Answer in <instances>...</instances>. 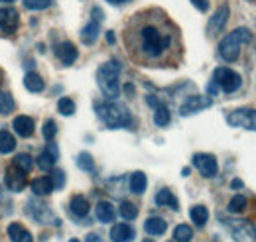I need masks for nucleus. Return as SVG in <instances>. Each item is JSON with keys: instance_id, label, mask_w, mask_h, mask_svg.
Wrapping results in <instances>:
<instances>
[{"instance_id": "e433bc0d", "label": "nucleus", "mask_w": 256, "mask_h": 242, "mask_svg": "<svg viewBox=\"0 0 256 242\" xmlns=\"http://www.w3.org/2000/svg\"><path fill=\"white\" fill-rule=\"evenodd\" d=\"M42 132H44V138H46L48 142H52V140L56 138V134H58V124H56V120H46V122H44Z\"/></svg>"}, {"instance_id": "a18cd8bd", "label": "nucleus", "mask_w": 256, "mask_h": 242, "mask_svg": "<svg viewBox=\"0 0 256 242\" xmlns=\"http://www.w3.org/2000/svg\"><path fill=\"white\" fill-rule=\"evenodd\" d=\"M106 2H110V4H124V2H130V0H106Z\"/></svg>"}, {"instance_id": "4be33fe9", "label": "nucleus", "mask_w": 256, "mask_h": 242, "mask_svg": "<svg viewBox=\"0 0 256 242\" xmlns=\"http://www.w3.org/2000/svg\"><path fill=\"white\" fill-rule=\"evenodd\" d=\"M95 214L100 222H112L114 216H116V211L108 201H100V203H96Z\"/></svg>"}, {"instance_id": "2f4dec72", "label": "nucleus", "mask_w": 256, "mask_h": 242, "mask_svg": "<svg viewBox=\"0 0 256 242\" xmlns=\"http://www.w3.org/2000/svg\"><path fill=\"white\" fill-rule=\"evenodd\" d=\"M77 166H79L83 172H93V170H95V160H93V156H91L89 152H81V154L77 156Z\"/></svg>"}, {"instance_id": "9d476101", "label": "nucleus", "mask_w": 256, "mask_h": 242, "mask_svg": "<svg viewBox=\"0 0 256 242\" xmlns=\"http://www.w3.org/2000/svg\"><path fill=\"white\" fill-rule=\"evenodd\" d=\"M228 16H230V8L223 4V6H219L217 8V12L211 16V20H209V24H207V36L209 38H215V36H219L223 28L226 26V22H228Z\"/></svg>"}, {"instance_id": "79ce46f5", "label": "nucleus", "mask_w": 256, "mask_h": 242, "mask_svg": "<svg viewBox=\"0 0 256 242\" xmlns=\"http://www.w3.org/2000/svg\"><path fill=\"white\" fill-rule=\"evenodd\" d=\"M85 242H102V238H100L98 234H89V236H87V240H85Z\"/></svg>"}, {"instance_id": "49530a36", "label": "nucleus", "mask_w": 256, "mask_h": 242, "mask_svg": "<svg viewBox=\"0 0 256 242\" xmlns=\"http://www.w3.org/2000/svg\"><path fill=\"white\" fill-rule=\"evenodd\" d=\"M0 2H6L8 4V2H14V0H0Z\"/></svg>"}, {"instance_id": "f257e3e1", "label": "nucleus", "mask_w": 256, "mask_h": 242, "mask_svg": "<svg viewBox=\"0 0 256 242\" xmlns=\"http://www.w3.org/2000/svg\"><path fill=\"white\" fill-rule=\"evenodd\" d=\"M132 34L130 40L134 38V48L132 56H138V60L148 61V63H160L170 50L174 48V34L170 20H132Z\"/></svg>"}, {"instance_id": "c03bdc74", "label": "nucleus", "mask_w": 256, "mask_h": 242, "mask_svg": "<svg viewBox=\"0 0 256 242\" xmlns=\"http://www.w3.org/2000/svg\"><path fill=\"white\" fill-rule=\"evenodd\" d=\"M242 185H244V183L240 182V180H234V182L230 183V187H232V189H240V187H242Z\"/></svg>"}, {"instance_id": "a19ab883", "label": "nucleus", "mask_w": 256, "mask_h": 242, "mask_svg": "<svg viewBox=\"0 0 256 242\" xmlns=\"http://www.w3.org/2000/svg\"><path fill=\"white\" fill-rule=\"evenodd\" d=\"M207 92H209V94H217V92H219V85H217L213 79H211V83H209V87H207Z\"/></svg>"}, {"instance_id": "72a5a7b5", "label": "nucleus", "mask_w": 256, "mask_h": 242, "mask_svg": "<svg viewBox=\"0 0 256 242\" xmlns=\"http://www.w3.org/2000/svg\"><path fill=\"white\" fill-rule=\"evenodd\" d=\"M246 205H248V201H246V197L244 195H234L232 199H230V203H228V212H242L246 209Z\"/></svg>"}, {"instance_id": "f3484780", "label": "nucleus", "mask_w": 256, "mask_h": 242, "mask_svg": "<svg viewBox=\"0 0 256 242\" xmlns=\"http://www.w3.org/2000/svg\"><path fill=\"white\" fill-rule=\"evenodd\" d=\"M8 236L12 242H34V236L30 230H26L20 222H12L8 224Z\"/></svg>"}, {"instance_id": "6ab92c4d", "label": "nucleus", "mask_w": 256, "mask_h": 242, "mask_svg": "<svg viewBox=\"0 0 256 242\" xmlns=\"http://www.w3.org/2000/svg\"><path fill=\"white\" fill-rule=\"evenodd\" d=\"M156 205H158V207H170V209H174V211L180 209V203H178L176 195H174L172 189H168V187H164V189L158 191V195H156Z\"/></svg>"}, {"instance_id": "423d86ee", "label": "nucleus", "mask_w": 256, "mask_h": 242, "mask_svg": "<svg viewBox=\"0 0 256 242\" xmlns=\"http://www.w3.org/2000/svg\"><path fill=\"white\" fill-rule=\"evenodd\" d=\"M228 126H242L246 130H256V110L254 108H236L226 114Z\"/></svg>"}, {"instance_id": "20e7f679", "label": "nucleus", "mask_w": 256, "mask_h": 242, "mask_svg": "<svg viewBox=\"0 0 256 242\" xmlns=\"http://www.w3.org/2000/svg\"><path fill=\"white\" fill-rule=\"evenodd\" d=\"M252 40V32L248 28H236L232 30L228 36H224L219 44V56L224 61H236L238 60V54H240V48L244 44H250Z\"/></svg>"}, {"instance_id": "39448f33", "label": "nucleus", "mask_w": 256, "mask_h": 242, "mask_svg": "<svg viewBox=\"0 0 256 242\" xmlns=\"http://www.w3.org/2000/svg\"><path fill=\"white\" fill-rule=\"evenodd\" d=\"M213 81L219 85V89H223L226 94L230 92H236L242 85V79L238 73H234L232 69H226V67H217L215 73H213Z\"/></svg>"}, {"instance_id": "f03ea898", "label": "nucleus", "mask_w": 256, "mask_h": 242, "mask_svg": "<svg viewBox=\"0 0 256 242\" xmlns=\"http://www.w3.org/2000/svg\"><path fill=\"white\" fill-rule=\"evenodd\" d=\"M95 110L96 116L100 118V122L106 128H128L132 124L130 110L120 102H112V100L98 102V104H95Z\"/></svg>"}, {"instance_id": "b1692460", "label": "nucleus", "mask_w": 256, "mask_h": 242, "mask_svg": "<svg viewBox=\"0 0 256 242\" xmlns=\"http://www.w3.org/2000/svg\"><path fill=\"white\" fill-rule=\"evenodd\" d=\"M28 209H30V214H32L36 220H40V222L54 220V214H52V211H50L48 205H38L36 201H32V203L28 205Z\"/></svg>"}, {"instance_id": "1a4fd4ad", "label": "nucleus", "mask_w": 256, "mask_h": 242, "mask_svg": "<svg viewBox=\"0 0 256 242\" xmlns=\"http://www.w3.org/2000/svg\"><path fill=\"white\" fill-rule=\"evenodd\" d=\"M228 226L234 242H256V228L248 220H234L228 222Z\"/></svg>"}, {"instance_id": "c9c22d12", "label": "nucleus", "mask_w": 256, "mask_h": 242, "mask_svg": "<svg viewBox=\"0 0 256 242\" xmlns=\"http://www.w3.org/2000/svg\"><path fill=\"white\" fill-rule=\"evenodd\" d=\"M58 110L64 114V116H71L75 112V102L69 98V96H62L60 102H58Z\"/></svg>"}, {"instance_id": "dca6fc26", "label": "nucleus", "mask_w": 256, "mask_h": 242, "mask_svg": "<svg viewBox=\"0 0 256 242\" xmlns=\"http://www.w3.org/2000/svg\"><path fill=\"white\" fill-rule=\"evenodd\" d=\"M54 180L50 176H42V178H36L32 182V193L38 195V197H46L54 191Z\"/></svg>"}, {"instance_id": "37998d69", "label": "nucleus", "mask_w": 256, "mask_h": 242, "mask_svg": "<svg viewBox=\"0 0 256 242\" xmlns=\"http://www.w3.org/2000/svg\"><path fill=\"white\" fill-rule=\"evenodd\" d=\"M106 42L108 44H114L116 40H114V32H106Z\"/></svg>"}, {"instance_id": "bb28decb", "label": "nucleus", "mask_w": 256, "mask_h": 242, "mask_svg": "<svg viewBox=\"0 0 256 242\" xmlns=\"http://www.w3.org/2000/svg\"><path fill=\"white\" fill-rule=\"evenodd\" d=\"M190 216H192L193 224L203 226V224H207V220H209V211H207V207H203V205H195V207H192V211H190Z\"/></svg>"}, {"instance_id": "5701e85b", "label": "nucleus", "mask_w": 256, "mask_h": 242, "mask_svg": "<svg viewBox=\"0 0 256 242\" xmlns=\"http://www.w3.org/2000/svg\"><path fill=\"white\" fill-rule=\"evenodd\" d=\"M98 34H100V22L91 20V22L83 28V32H81V40H83V44L93 46L96 42V38H98Z\"/></svg>"}, {"instance_id": "473e14b6", "label": "nucleus", "mask_w": 256, "mask_h": 242, "mask_svg": "<svg viewBox=\"0 0 256 242\" xmlns=\"http://www.w3.org/2000/svg\"><path fill=\"white\" fill-rule=\"evenodd\" d=\"M16 168H20V170H24L26 174L30 172L34 168V158L30 154H18L16 158H14V162H12Z\"/></svg>"}, {"instance_id": "ddd939ff", "label": "nucleus", "mask_w": 256, "mask_h": 242, "mask_svg": "<svg viewBox=\"0 0 256 242\" xmlns=\"http://www.w3.org/2000/svg\"><path fill=\"white\" fill-rule=\"evenodd\" d=\"M56 56H58V60L62 61L64 65H73L77 58H79V52H77V48L71 44V42H62L58 48H56Z\"/></svg>"}, {"instance_id": "aec40b11", "label": "nucleus", "mask_w": 256, "mask_h": 242, "mask_svg": "<svg viewBox=\"0 0 256 242\" xmlns=\"http://www.w3.org/2000/svg\"><path fill=\"white\" fill-rule=\"evenodd\" d=\"M144 230L150 234V236H160L168 230V222L160 218V216H150L146 222H144Z\"/></svg>"}, {"instance_id": "de8ad7c7", "label": "nucleus", "mask_w": 256, "mask_h": 242, "mask_svg": "<svg viewBox=\"0 0 256 242\" xmlns=\"http://www.w3.org/2000/svg\"><path fill=\"white\" fill-rule=\"evenodd\" d=\"M69 242H79V240H77V238H71V240H69Z\"/></svg>"}, {"instance_id": "0eeeda50", "label": "nucleus", "mask_w": 256, "mask_h": 242, "mask_svg": "<svg viewBox=\"0 0 256 242\" xmlns=\"http://www.w3.org/2000/svg\"><path fill=\"white\" fill-rule=\"evenodd\" d=\"M4 185H6L10 191H14V193L24 191V189H26V185H28L26 172H24V170H20V168H16L14 164H12V166H8V168H6V172H4Z\"/></svg>"}, {"instance_id": "f8f14e48", "label": "nucleus", "mask_w": 256, "mask_h": 242, "mask_svg": "<svg viewBox=\"0 0 256 242\" xmlns=\"http://www.w3.org/2000/svg\"><path fill=\"white\" fill-rule=\"evenodd\" d=\"M20 26V16L14 8H0V32L10 36L18 30Z\"/></svg>"}, {"instance_id": "58836bf2", "label": "nucleus", "mask_w": 256, "mask_h": 242, "mask_svg": "<svg viewBox=\"0 0 256 242\" xmlns=\"http://www.w3.org/2000/svg\"><path fill=\"white\" fill-rule=\"evenodd\" d=\"M52 180H54V187H56V189H62L65 185V174L62 170H56V174H54Z\"/></svg>"}, {"instance_id": "6e6552de", "label": "nucleus", "mask_w": 256, "mask_h": 242, "mask_svg": "<svg viewBox=\"0 0 256 242\" xmlns=\"http://www.w3.org/2000/svg\"><path fill=\"white\" fill-rule=\"evenodd\" d=\"M193 166L199 170V174L203 178H215L217 172H219L217 158L213 154H195L193 156Z\"/></svg>"}, {"instance_id": "9b49d317", "label": "nucleus", "mask_w": 256, "mask_h": 242, "mask_svg": "<svg viewBox=\"0 0 256 242\" xmlns=\"http://www.w3.org/2000/svg\"><path fill=\"white\" fill-rule=\"evenodd\" d=\"M213 104V100L209 96H201V94H195V96H190L184 100V104L180 106V114L182 116H192L195 112L203 110V108H209Z\"/></svg>"}, {"instance_id": "a878e982", "label": "nucleus", "mask_w": 256, "mask_h": 242, "mask_svg": "<svg viewBox=\"0 0 256 242\" xmlns=\"http://www.w3.org/2000/svg\"><path fill=\"white\" fill-rule=\"evenodd\" d=\"M24 87L30 92H42L46 85H44V79H42L38 73L30 71V73H26V77H24Z\"/></svg>"}, {"instance_id": "412c9836", "label": "nucleus", "mask_w": 256, "mask_h": 242, "mask_svg": "<svg viewBox=\"0 0 256 242\" xmlns=\"http://www.w3.org/2000/svg\"><path fill=\"white\" fill-rule=\"evenodd\" d=\"M69 209H71V212H73L75 216H79V218L87 216V214H89V211H91L89 201H87L83 195H75V197L71 199V203H69Z\"/></svg>"}, {"instance_id": "c756f323", "label": "nucleus", "mask_w": 256, "mask_h": 242, "mask_svg": "<svg viewBox=\"0 0 256 242\" xmlns=\"http://www.w3.org/2000/svg\"><path fill=\"white\" fill-rule=\"evenodd\" d=\"M193 238V228L188 224H178L174 230V240L176 242H192Z\"/></svg>"}, {"instance_id": "4c0bfd02", "label": "nucleus", "mask_w": 256, "mask_h": 242, "mask_svg": "<svg viewBox=\"0 0 256 242\" xmlns=\"http://www.w3.org/2000/svg\"><path fill=\"white\" fill-rule=\"evenodd\" d=\"M54 4V0H24V6L28 10H46Z\"/></svg>"}, {"instance_id": "393cba45", "label": "nucleus", "mask_w": 256, "mask_h": 242, "mask_svg": "<svg viewBox=\"0 0 256 242\" xmlns=\"http://www.w3.org/2000/svg\"><path fill=\"white\" fill-rule=\"evenodd\" d=\"M148 187V180H146V174L144 172H134L130 176V191L134 195H142Z\"/></svg>"}, {"instance_id": "cd10ccee", "label": "nucleus", "mask_w": 256, "mask_h": 242, "mask_svg": "<svg viewBox=\"0 0 256 242\" xmlns=\"http://www.w3.org/2000/svg\"><path fill=\"white\" fill-rule=\"evenodd\" d=\"M170 120H172L170 108H168L164 102H160V104L156 106V110H154V122H156V126L164 128V126H168V124H170Z\"/></svg>"}, {"instance_id": "a211bd4d", "label": "nucleus", "mask_w": 256, "mask_h": 242, "mask_svg": "<svg viewBox=\"0 0 256 242\" xmlns=\"http://www.w3.org/2000/svg\"><path fill=\"white\" fill-rule=\"evenodd\" d=\"M14 130L22 136V138H30L34 134V130H36V124H34V120L30 118V116H16L14 118Z\"/></svg>"}, {"instance_id": "4468645a", "label": "nucleus", "mask_w": 256, "mask_h": 242, "mask_svg": "<svg viewBox=\"0 0 256 242\" xmlns=\"http://www.w3.org/2000/svg\"><path fill=\"white\" fill-rule=\"evenodd\" d=\"M58 156H60V154H58V148H56L54 144H50L46 150L38 156V166H40V170H42V172H52V170H56Z\"/></svg>"}, {"instance_id": "f704fd0d", "label": "nucleus", "mask_w": 256, "mask_h": 242, "mask_svg": "<svg viewBox=\"0 0 256 242\" xmlns=\"http://www.w3.org/2000/svg\"><path fill=\"white\" fill-rule=\"evenodd\" d=\"M118 212H120V214H122V218H126V220H134V218L138 216V209H136V205H134V203H130V201H122Z\"/></svg>"}, {"instance_id": "c85d7f7f", "label": "nucleus", "mask_w": 256, "mask_h": 242, "mask_svg": "<svg viewBox=\"0 0 256 242\" xmlns=\"http://www.w3.org/2000/svg\"><path fill=\"white\" fill-rule=\"evenodd\" d=\"M16 148V140L10 132L6 130H0V154H10Z\"/></svg>"}, {"instance_id": "7c9ffc66", "label": "nucleus", "mask_w": 256, "mask_h": 242, "mask_svg": "<svg viewBox=\"0 0 256 242\" xmlns=\"http://www.w3.org/2000/svg\"><path fill=\"white\" fill-rule=\"evenodd\" d=\"M16 108V102L12 98V94L0 89V114H8Z\"/></svg>"}, {"instance_id": "09e8293b", "label": "nucleus", "mask_w": 256, "mask_h": 242, "mask_svg": "<svg viewBox=\"0 0 256 242\" xmlns=\"http://www.w3.org/2000/svg\"><path fill=\"white\" fill-rule=\"evenodd\" d=\"M142 242H154V240H150V238H146V240H142Z\"/></svg>"}, {"instance_id": "ea45409f", "label": "nucleus", "mask_w": 256, "mask_h": 242, "mask_svg": "<svg viewBox=\"0 0 256 242\" xmlns=\"http://www.w3.org/2000/svg\"><path fill=\"white\" fill-rule=\"evenodd\" d=\"M192 4L201 12H207V8H209V0H192Z\"/></svg>"}, {"instance_id": "2eb2a0df", "label": "nucleus", "mask_w": 256, "mask_h": 242, "mask_svg": "<svg viewBox=\"0 0 256 242\" xmlns=\"http://www.w3.org/2000/svg\"><path fill=\"white\" fill-rule=\"evenodd\" d=\"M134 236H136L134 228L126 222H118L110 228V240L112 242H130L134 240Z\"/></svg>"}, {"instance_id": "7ed1b4c3", "label": "nucleus", "mask_w": 256, "mask_h": 242, "mask_svg": "<svg viewBox=\"0 0 256 242\" xmlns=\"http://www.w3.org/2000/svg\"><path fill=\"white\" fill-rule=\"evenodd\" d=\"M118 79H120V63L114 60L102 63L98 67V71H96L98 89L108 98H116L118 96V92H120V81Z\"/></svg>"}]
</instances>
